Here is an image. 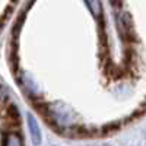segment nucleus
Here are the masks:
<instances>
[{
	"label": "nucleus",
	"instance_id": "nucleus-1",
	"mask_svg": "<svg viewBox=\"0 0 146 146\" xmlns=\"http://www.w3.org/2000/svg\"><path fill=\"white\" fill-rule=\"evenodd\" d=\"M28 123H29V129H31V135H32L34 143H40L41 142V133H40V129H38V126H36V121L34 120L32 115L28 117Z\"/></svg>",
	"mask_w": 146,
	"mask_h": 146
},
{
	"label": "nucleus",
	"instance_id": "nucleus-2",
	"mask_svg": "<svg viewBox=\"0 0 146 146\" xmlns=\"http://www.w3.org/2000/svg\"><path fill=\"white\" fill-rule=\"evenodd\" d=\"M86 2V5L89 6L91 12L95 15V16H101L102 13V9H101V3H100V0H85Z\"/></svg>",
	"mask_w": 146,
	"mask_h": 146
},
{
	"label": "nucleus",
	"instance_id": "nucleus-3",
	"mask_svg": "<svg viewBox=\"0 0 146 146\" xmlns=\"http://www.w3.org/2000/svg\"><path fill=\"white\" fill-rule=\"evenodd\" d=\"M6 146H23V145H22V140L18 135L10 133V135L6 137Z\"/></svg>",
	"mask_w": 146,
	"mask_h": 146
}]
</instances>
